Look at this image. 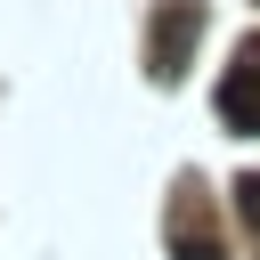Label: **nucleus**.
<instances>
[{"mask_svg":"<svg viewBox=\"0 0 260 260\" xmlns=\"http://www.w3.org/2000/svg\"><path fill=\"white\" fill-rule=\"evenodd\" d=\"M179 260H219V244H211V236H195V228H187V236H179Z\"/></svg>","mask_w":260,"mask_h":260,"instance_id":"nucleus-3","label":"nucleus"},{"mask_svg":"<svg viewBox=\"0 0 260 260\" xmlns=\"http://www.w3.org/2000/svg\"><path fill=\"white\" fill-rule=\"evenodd\" d=\"M219 122L244 130V138H260V57L228 65V81H219Z\"/></svg>","mask_w":260,"mask_h":260,"instance_id":"nucleus-2","label":"nucleus"},{"mask_svg":"<svg viewBox=\"0 0 260 260\" xmlns=\"http://www.w3.org/2000/svg\"><path fill=\"white\" fill-rule=\"evenodd\" d=\"M195 41H203V0H162L154 8V32H146V73L154 81H179L187 57H195Z\"/></svg>","mask_w":260,"mask_h":260,"instance_id":"nucleus-1","label":"nucleus"}]
</instances>
